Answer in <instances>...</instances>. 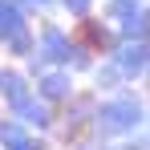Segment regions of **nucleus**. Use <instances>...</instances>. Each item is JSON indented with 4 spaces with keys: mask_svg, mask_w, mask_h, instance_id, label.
Instances as JSON below:
<instances>
[]
</instances>
